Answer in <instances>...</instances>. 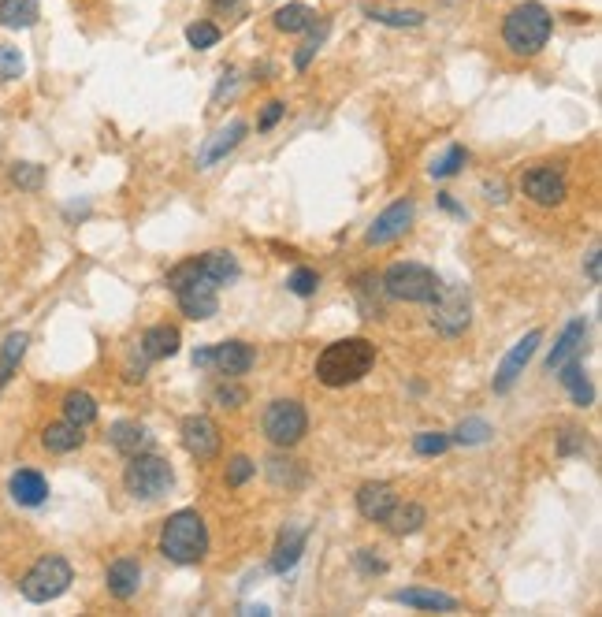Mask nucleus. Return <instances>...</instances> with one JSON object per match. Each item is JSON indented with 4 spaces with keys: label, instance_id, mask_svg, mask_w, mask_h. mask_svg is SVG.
I'll return each mask as SVG.
<instances>
[{
    "label": "nucleus",
    "instance_id": "9b49d317",
    "mask_svg": "<svg viewBox=\"0 0 602 617\" xmlns=\"http://www.w3.org/2000/svg\"><path fill=\"white\" fill-rule=\"evenodd\" d=\"M179 435H183L186 454H190V458H197V461H212L216 454H220V447H223L220 428H216V421H212V417H205V413H194V417H186L183 428H179Z\"/></svg>",
    "mask_w": 602,
    "mask_h": 617
},
{
    "label": "nucleus",
    "instance_id": "20e7f679",
    "mask_svg": "<svg viewBox=\"0 0 602 617\" xmlns=\"http://www.w3.org/2000/svg\"><path fill=\"white\" fill-rule=\"evenodd\" d=\"M550 30H554V19L543 4L528 0V4H517L506 23H502V38H506V49L517 56H536L543 45L550 41Z\"/></svg>",
    "mask_w": 602,
    "mask_h": 617
},
{
    "label": "nucleus",
    "instance_id": "dca6fc26",
    "mask_svg": "<svg viewBox=\"0 0 602 617\" xmlns=\"http://www.w3.org/2000/svg\"><path fill=\"white\" fill-rule=\"evenodd\" d=\"M246 131H249L246 119H231V123H227L223 131L212 134L209 142H205V149L197 153V168H212V164H220V160L227 157L242 138H246Z\"/></svg>",
    "mask_w": 602,
    "mask_h": 617
},
{
    "label": "nucleus",
    "instance_id": "b1692460",
    "mask_svg": "<svg viewBox=\"0 0 602 617\" xmlns=\"http://www.w3.org/2000/svg\"><path fill=\"white\" fill-rule=\"evenodd\" d=\"M138 350H142L149 361H164V357H175V354H179V331L168 328V324H157V328H149L142 335Z\"/></svg>",
    "mask_w": 602,
    "mask_h": 617
},
{
    "label": "nucleus",
    "instance_id": "4be33fe9",
    "mask_svg": "<svg viewBox=\"0 0 602 617\" xmlns=\"http://www.w3.org/2000/svg\"><path fill=\"white\" fill-rule=\"evenodd\" d=\"M301 554H305V528H287L275 543L268 565H272V573H290L301 562Z\"/></svg>",
    "mask_w": 602,
    "mask_h": 617
},
{
    "label": "nucleus",
    "instance_id": "603ef678",
    "mask_svg": "<svg viewBox=\"0 0 602 617\" xmlns=\"http://www.w3.org/2000/svg\"><path fill=\"white\" fill-rule=\"evenodd\" d=\"M246 614H261V617H268V614H272V610H268V606H246Z\"/></svg>",
    "mask_w": 602,
    "mask_h": 617
},
{
    "label": "nucleus",
    "instance_id": "a18cd8bd",
    "mask_svg": "<svg viewBox=\"0 0 602 617\" xmlns=\"http://www.w3.org/2000/svg\"><path fill=\"white\" fill-rule=\"evenodd\" d=\"M324 30H328V27H320V34H313V38H309L298 49V56H294V67H298V71H305V67L313 64V56H316V49H320V38H324Z\"/></svg>",
    "mask_w": 602,
    "mask_h": 617
},
{
    "label": "nucleus",
    "instance_id": "a19ab883",
    "mask_svg": "<svg viewBox=\"0 0 602 617\" xmlns=\"http://www.w3.org/2000/svg\"><path fill=\"white\" fill-rule=\"evenodd\" d=\"M290 294H298V298H313L316 287H320V276H316L313 268H298L294 276L287 279Z\"/></svg>",
    "mask_w": 602,
    "mask_h": 617
},
{
    "label": "nucleus",
    "instance_id": "39448f33",
    "mask_svg": "<svg viewBox=\"0 0 602 617\" xmlns=\"http://www.w3.org/2000/svg\"><path fill=\"white\" fill-rule=\"evenodd\" d=\"M383 294H391L398 302H417V305H428L439 294V276H435L432 268H424V264H391L387 268V276L380 279Z\"/></svg>",
    "mask_w": 602,
    "mask_h": 617
},
{
    "label": "nucleus",
    "instance_id": "7c9ffc66",
    "mask_svg": "<svg viewBox=\"0 0 602 617\" xmlns=\"http://www.w3.org/2000/svg\"><path fill=\"white\" fill-rule=\"evenodd\" d=\"M64 421L79 424V428L93 424L97 421V398L86 391H67L64 394Z\"/></svg>",
    "mask_w": 602,
    "mask_h": 617
},
{
    "label": "nucleus",
    "instance_id": "423d86ee",
    "mask_svg": "<svg viewBox=\"0 0 602 617\" xmlns=\"http://www.w3.org/2000/svg\"><path fill=\"white\" fill-rule=\"evenodd\" d=\"M71 580H75L71 562L60 558V554H49V558H41L27 577L19 580V591H23L27 603H53V599H60L71 588Z\"/></svg>",
    "mask_w": 602,
    "mask_h": 617
},
{
    "label": "nucleus",
    "instance_id": "4c0bfd02",
    "mask_svg": "<svg viewBox=\"0 0 602 617\" xmlns=\"http://www.w3.org/2000/svg\"><path fill=\"white\" fill-rule=\"evenodd\" d=\"M446 447H450V435L446 432H420L413 439V450L420 458H439V454H446Z\"/></svg>",
    "mask_w": 602,
    "mask_h": 617
},
{
    "label": "nucleus",
    "instance_id": "72a5a7b5",
    "mask_svg": "<svg viewBox=\"0 0 602 617\" xmlns=\"http://www.w3.org/2000/svg\"><path fill=\"white\" fill-rule=\"evenodd\" d=\"M491 435V424L484 417H469V421L458 424V432L450 435V443H461V447H476V443H487Z\"/></svg>",
    "mask_w": 602,
    "mask_h": 617
},
{
    "label": "nucleus",
    "instance_id": "ddd939ff",
    "mask_svg": "<svg viewBox=\"0 0 602 617\" xmlns=\"http://www.w3.org/2000/svg\"><path fill=\"white\" fill-rule=\"evenodd\" d=\"M539 342H543V331H539V328H536V331H528V335H524V339L517 342V346H513L510 354L502 357V365H498V372H495V383H491V387H495V394L513 391V383L521 380L524 365L532 361V354H536Z\"/></svg>",
    "mask_w": 602,
    "mask_h": 617
},
{
    "label": "nucleus",
    "instance_id": "cd10ccee",
    "mask_svg": "<svg viewBox=\"0 0 602 617\" xmlns=\"http://www.w3.org/2000/svg\"><path fill=\"white\" fill-rule=\"evenodd\" d=\"M424 521H428V513H424L420 502H394V510L387 513V521H383V525L391 528L394 536H413Z\"/></svg>",
    "mask_w": 602,
    "mask_h": 617
},
{
    "label": "nucleus",
    "instance_id": "7ed1b4c3",
    "mask_svg": "<svg viewBox=\"0 0 602 617\" xmlns=\"http://www.w3.org/2000/svg\"><path fill=\"white\" fill-rule=\"evenodd\" d=\"M160 554L171 558L175 565H197L209 554V528L201 521L197 510L171 513L164 528H160Z\"/></svg>",
    "mask_w": 602,
    "mask_h": 617
},
{
    "label": "nucleus",
    "instance_id": "473e14b6",
    "mask_svg": "<svg viewBox=\"0 0 602 617\" xmlns=\"http://www.w3.org/2000/svg\"><path fill=\"white\" fill-rule=\"evenodd\" d=\"M465 164H469V149H465V145H450L443 157L428 168V175H432V179H450V175H458Z\"/></svg>",
    "mask_w": 602,
    "mask_h": 617
},
{
    "label": "nucleus",
    "instance_id": "6ab92c4d",
    "mask_svg": "<svg viewBox=\"0 0 602 617\" xmlns=\"http://www.w3.org/2000/svg\"><path fill=\"white\" fill-rule=\"evenodd\" d=\"M105 584H108V591H112L116 599L127 603V599H134L138 588H142V565L134 562V558H116V562L108 565Z\"/></svg>",
    "mask_w": 602,
    "mask_h": 617
},
{
    "label": "nucleus",
    "instance_id": "0eeeda50",
    "mask_svg": "<svg viewBox=\"0 0 602 617\" xmlns=\"http://www.w3.org/2000/svg\"><path fill=\"white\" fill-rule=\"evenodd\" d=\"M171 484H175V473L171 465L157 454H134L123 469V487L131 491L134 499H160L168 495Z\"/></svg>",
    "mask_w": 602,
    "mask_h": 617
},
{
    "label": "nucleus",
    "instance_id": "c9c22d12",
    "mask_svg": "<svg viewBox=\"0 0 602 617\" xmlns=\"http://www.w3.org/2000/svg\"><path fill=\"white\" fill-rule=\"evenodd\" d=\"M23 71H27V60H23V53H19L15 45H0V82L23 79Z\"/></svg>",
    "mask_w": 602,
    "mask_h": 617
},
{
    "label": "nucleus",
    "instance_id": "f03ea898",
    "mask_svg": "<svg viewBox=\"0 0 602 617\" xmlns=\"http://www.w3.org/2000/svg\"><path fill=\"white\" fill-rule=\"evenodd\" d=\"M164 283H168V290L179 298V309H183V316H190V320H209V316H216V309H220V283H212V279L201 272V261H197V257L175 264Z\"/></svg>",
    "mask_w": 602,
    "mask_h": 617
},
{
    "label": "nucleus",
    "instance_id": "5701e85b",
    "mask_svg": "<svg viewBox=\"0 0 602 617\" xmlns=\"http://www.w3.org/2000/svg\"><path fill=\"white\" fill-rule=\"evenodd\" d=\"M82 443H86V435H82L79 424H71V421H56L41 432V447L49 450V454H71V450H79Z\"/></svg>",
    "mask_w": 602,
    "mask_h": 617
},
{
    "label": "nucleus",
    "instance_id": "6e6552de",
    "mask_svg": "<svg viewBox=\"0 0 602 617\" xmlns=\"http://www.w3.org/2000/svg\"><path fill=\"white\" fill-rule=\"evenodd\" d=\"M428 305H432V328L446 339H458L461 331L472 324V298L469 287H461V283L439 287V294Z\"/></svg>",
    "mask_w": 602,
    "mask_h": 617
},
{
    "label": "nucleus",
    "instance_id": "de8ad7c7",
    "mask_svg": "<svg viewBox=\"0 0 602 617\" xmlns=\"http://www.w3.org/2000/svg\"><path fill=\"white\" fill-rule=\"evenodd\" d=\"M357 569L361 573H387V562H380L372 551H357Z\"/></svg>",
    "mask_w": 602,
    "mask_h": 617
},
{
    "label": "nucleus",
    "instance_id": "58836bf2",
    "mask_svg": "<svg viewBox=\"0 0 602 617\" xmlns=\"http://www.w3.org/2000/svg\"><path fill=\"white\" fill-rule=\"evenodd\" d=\"M12 183L19 186V190H41V183H45V168L41 164H12Z\"/></svg>",
    "mask_w": 602,
    "mask_h": 617
},
{
    "label": "nucleus",
    "instance_id": "f8f14e48",
    "mask_svg": "<svg viewBox=\"0 0 602 617\" xmlns=\"http://www.w3.org/2000/svg\"><path fill=\"white\" fill-rule=\"evenodd\" d=\"M413 201L409 197H402V201H394V205H387V209L372 220V227H368L365 242L368 246H387V242H394V238H402L409 231V224H413Z\"/></svg>",
    "mask_w": 602,
    "mask_h": 617
},
{
    "label": "nucleus",
    "instance_id": "ea45409f",
    "mask_svg": "<svg viewBox=\"0 0 602 617\" xmlns=\"http://www.w3.org/2000/svg\"><path fill=\"white\" fill-rule=\"evenodd\" d=\"M186 41H190V49H212L216 41H220V27H212L205 19H197L186 27Z\"/></svg>",
    "mask_w": 602,
    "mask_h": 617
},
{
    "label": "nucleus",
    "instance_id": "e433bc0d",
    "mask_svg": "<svg viewBox=\"0 0 602 617\" xmlns=\"http://www.w3.org/2000/svg\"><path fill=\"white\" fill-rule=\"evenodd\" d=\"M268 476H272V484H290V487H298L301 480H305V473L298 469V461H290V458L268 461Z\"/></svg>",
    "mask_w": 602,
    "mask_h": 617
},
{
    "label": "nucleus",
    "instance_id": "09e8293b",
    "mask_svg": "<svg viewBox=\"0 0 602 617\" xmlns=\"http://www.w3.org/2000/svg\"><path fill=\"white\" fill-rule=\"evenodd\" d=\"M484 194H487V201H498V205H502V201H506V186L502 183H484Z\"/></svg>",
    "mask_w": 602,
    "mask_h": 617
},
{
    "label": "nucleus",
    "instance_id": "f257e3e1",
    "mask_svg": "<svg viewBox=\"0 0 602 617\" xmlns=\"http://www.w3.org/2000/svg\"><path fill=\"white\" fill-rule=\"evenodd\" d=\"M376 365V346L368 339H339L324 346V354L316 357V380L324 387H350L365 380Z\"/></svg>",
    "mask_w": 602,
    "mask_h": 617
},
{
    "label": "nucleus",
    "instance_id": "c03bdc74",
    "mask_svg": "<svg viewBox=\"0 0 602 617\" xmlns=\"http://www.w3.org/2000/svg\"><path fill=\"white\" fill-rule=\"evenodd\" d=\"M283 116H287V105H283V101H268L264 112H261V119H257V131H272Z\"/></svg>",
    "mask_w": 602,
    "mask_h": 617
},
{
    "label": "nucleus",
    "instance_id": "aec40b11",
    "mask_svg": "<svg viewBox=\"0 0 602 617\" xmlns=\"http://www.w3.org/2000/svg\"><path fill=\"white\" fill-rule=\"evenodd\" d=\"M108 443L123 454V458H134V454H145L153 447V435L145 432V424L138 421H116L108 428Z\"/></svg>",
    "mask_w": 602,
    "mask_h": 617
},
{
    "label": "nucleus",
    "instance_id": "393cba45",
    "mask_svg": "<svg viewBox=\"0 0 602 617\" xmlns=\"http://www.w3.org/2000/svg\"><path fill=\"white\" fill-rule=\"evenodd\" d=\"M558 376H562V387L569 391V398H573L576 406H591V402H595V387H591L588 372L580 368V357L565 361V365L558 368Z\"/></svg>",
    "mask_w": 602,
    "mask_h": 617
},
{
    "label": "nucleus",
    "instance_id": "f704fd0d",
    "mask_svg": "<svg viewBox=\"0 0 602 617\" xmlns=\"http://www.w3.org/2000/svg\"><path fill=\"white\" fill-rule=\"evenodd\" d=\"M368 19H376L383 27H420L424 12H394V8H368Z\"/></svg>",
    "mask_w": 602,
    "mask_h": 617
},
{
    "label": "nucleus",
    "instance_id": "4468645a",
    "mask_svg": "<svg viewBox=\"0 0 602 617\" xmlns=\"http://www.w3.org/2000/svg\"><path fill=\"white\" fill-rule=\"evenodd\" d=\"M257 365V354H253V346L246 342H220V346H212L209 350V368H216L220 376L227 380H235V376H246L249 368Z\"/></svg>",
    "mask_w": 602,
    "mask_h": 617
},
{
    "label": "nucleus",
    "instance_id": "bb28decb",
    "mask_svg": "<svg viewBox=\"0 0 602 617\" xmlns=\"http://www.w3.org/2000/svg\"><path fill=\"white\" fill-rule=\"evenodd\" d=\"M27 346H30L27 331H12L8 339L0 342V391H4L8 380L15 376V368H19V361H23V354H27Z\"/></svg>",
    "mask_w": 602,
    "mask_h": 617
},
{
    "label": "nucleus",
    "instance_id": "864d4df0",
    "mask_svg": "<svg viewBox=\"0 0 602 617\" xmlns=\"http://www.w3.org/2000/svg\"><path fill=\"white\" fill-rule=\"evenodd\" d=\"M212 4H216V8H235L238 0H212Z\"/></svg>",
    "mask_w": 602,
    "mask_h": 617
},
{
    "label": "nucleus",
    "instance_id": "c85d7f7f",
    "mask_svg": "<svg viewBox=\"0 0 602 617\" xmlns=\"http://www.w3.org/2000/svg\"><path fill=\"white\" fill-rule=\"evenodd\" d=\"M201 261V272L212 279V283H220V287H227V283H235L238 279V261H235V253H227V250H209V253H201L197 257Z\"/></svg>",
    "mask_w": 602,
    "mask_h": 617
},
{
    "label": "nucleus",
    "instance_id": "3c124183",
    "mask_svg": "<svg viewBox=\"0 0 602 617\" xmlns=\"http://www.w3.org/2000/svg\"><path fill=\"white\" fill-rule=\"evenodd\" d=\"M588 279L591 283H599V250L588 253Z\"/></svg>",
    "mask_w": 602,
    "mask_h": 617
},
{
    "label": "nucleus",
    "instance_id": "a878e982",
    "mask_svg": "<svg viewBox=\"0 0 602 617\" xmlns=\"http://www.w3.org/2000/svg\"><path fill=\"white\" fill-rule=\"evenodd\" d=\"M41 19L38 0H0V27L8 30H30Z\"/></svg>",
    "mask_w": 602,
    "mask_h": 617
},
{
    "label": "nucleus",
    "instance_id": "49530a36",
    "mask_svg": "<svg viewBox=\"0 0 602 617\" xmlns=\"http://www.w3.org/2000/svg\"><path fill=\"white\" fill-rule=\"evenodd\" d=\"M584 435L580 432H565L562 439H558V454H584Z\"/></svg>",
    "mask_w": 602,
    "mask_h": 617
},
{
    "label": "nucleus",
    "instance_id": "2f4dec72",
    "mask_svg": "<svg viewBox=\"0 0 602 617\" xmlns=\"http://www.w3.org/2000/svg\"><path fill=\"white\" fill-rule=\"evenodd\" d=\"M357 305H361V313L368 316V320H376V316H383V305H380V279L372 276V272H365V276H357Z\"/></svg>",
    "mask_w": 602,
    "mask_h": 617
},
{
    "label": "nucleus",
    "instance_id": "37998d69",
    "mask_svg": "<svg viewBox=\"0 0 602 617\" xmlns=\"http://www.w3.org/2000/svg\"><path fill=\"white\" fill-rule=\"evenodd\" d=\"M212 398H216V402H220V406H242V402H246V391H242V387H238V383H220V387H216V391H212Z\"/></svg>",
    "mask_w": 602,
    "mask_h": 617
},
{
    "label": "nucleus",
    "instance_id": "1a4fd4ad",
    "mask_svg": "<svg viewBox=\"0 0 602 617\" xmlns=\"http://www.w3.org/2000/svg\"><path fill=\"white\" fill-rule=\"evenodd\" d=\"M305 432H309V413L294 398H279L264 409V435L275 447H298Z\"/></svg>",
    "mask_w": 602,
    "mask_h": 617
},
{
    "label": "nucleus",
    "instance_id": "79ce46f5",
    "mask_svg": "<svg viewBox=\"0 0 602 617\" xmlns=\"http://www.w3.org/2000/svg\"><path fill=\"white\" fill-rule=\"evenodd\" d=\"M253 473H257V465H253L246 454H238V458H231V465H227V484L242 487Z\"/></svg>",
    "mask_w": 602,
    "mask_h": 617
},
{
    "label": "nucleus",
    "instance_id": "8fccbe9b",
    "mask_svg": "<svg viewBox=\"0 0 602 617\" xmlns=\"http://www.w3.org/2000/svg\"><path fill=\"white\" fill-rule=\"evenodd\" d=\"M439 205H443L446 212H454V216H461V220H465V209H461L458 201H454V194H439Z\"/></svg>",
    "mask_w": 602,
    "mask_h": 617
},
{
    "label": "nucleus",
    "instance_id": "2eb2a0df",
    "mask_svg": "<svg viewBox=\"0 0 602 617\" xmlns=\"http://www.w3.org/2000/svg\"><path fill=\"white\" fill-rule=\"evenodd\" d=\"M394 502H398V491H394L391 484H383V480L357 487V510H361L365 521H387V513L394 510Z\"/></svg>",
    "mask_w": 602,
    "mask_h": 617
},
{
    "label": "nucleus",
    "instance_id": "c756f323",
    "mask_svg": "<svg viewBox=\"0 0 602 617\" xmlns=\"http://www.w3.org/2000/svg\"><path fill=\"white\" fill-rule=\"evenodd\" d=\"M272 19H275V30H283V34H301V30L316 27V12L309 4H298V0H294V4H283Z\"/></svg>",
    "mask_w": 602,
    "mask_h": 617
},
{
    "label": "nucleus",
    "instance_id": "9d476101",
    "mask_svg": "<svg viewBox=\"0 0 602 617\" xmlns=\"http://www.w3.org/2000/svg\"><path fill=\"white\" fill-rule=\"evenodd\" d=\"M521 190L524 197H532L536 205H562L565 194H569V183H565V171L554 168V164H539V168H528L521 175Z\"/></svg>",
    "mask_w": 602,
    "mask_h": 617
},
{
    "label": "nucleus",
    "instance_id": "412c9836",
    "mask_svg": "<svg viewBox=\"0 0 602 617\" xmlns=\"http://www.w3.org/2000/svg\"><path fill=\"white\" fill-rule=\"evenodd\" d=\"M394 603L413 606V610H458V599L435 588H402L391 595Z\"/></svg>",
    "mask_w": 602,
    "mask_h": 617
},
{
    "label": "nucleus",
    "instance_id": "a211bd4d",
    "mask_svg": "<svg viewBox=\"0 0 602 617\" xmlns=\"http://www.w3.org/2000/svg\"><path fill=\"white\" fill-rule=\"evenodd\" d=\"M8 491H12V499L19 502V506L34 510V506H45V499H49V480H45L38 469H15Z\"/></svg>",
    "mask_w": 602,
    "mask_h": 617
},
{
    "label": "nucleus",
    "instance_id": "f3484780",
    "mask_svg": "<svg viewBox=\"0 0 602 617\" xmlns=\"http://www.w3.org/2000/svg\"><path fill=\"white\" fill-rule=\"evenodd\" d=\"M584 342H588V320H573V324H565V331L558 335V342L550 346V354H547L550 372H558L565 361H573V357L584 354Z\"/></svg>",
    "mask_w": 602,
    "mask_h": 617
}]
</instances>
